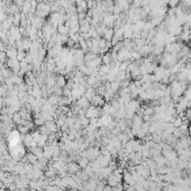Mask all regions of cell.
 <instances>
[{"instance_id": "obj_2", "label": "cell", "mask_w": 191, "mask_h": 191, "mask_svg": "<svg viewBox=\"0 0 191 191\" xmlns=\"http://www.w3.org/2000/svg\"><path fill=\"white\" fill-rule=\"evenodd\" d=\"M86 89H87V87H84L82 84L74 83V86H73V88H72V90H71V96H72V98H73V100L76 101L78 99H80V98L84 95Z\"/></svg>"}, {"instance_id": "obj_16", "label": "cell", "mask_w": 191, "mask_h": 191, "mask_svg": "<svg viewBox=\"0 0 191 191\" xmlns=\"http://www.w3.org/2000/svg\"><path fill=\"white\" fill-rule=\"evenodd\" d=\"M18 131L21 133V134H27L28 131H29V128L27 127V125H18Z\"/></svg>"}, {"instance_id": "obj_6", "label": "cell", "mask_w": 191, "mask_h": 191, "mask_svg": "<svg viewBox=\"0 0 191 191\" xmlns=\"http://www.w3.org/2000/svg\"><path fill=\"white\" fill-rule=\"evenodd\" d=\"M80 169H81V167H79V164L76 163V162H70V163L66 165V170H68V172L71 173V174H76V173L80 171Z\"/></svg>"}, {"instance_id": "obj_21", "label": "cell", "mask_w": 191, "mask_h": 191, "mask_svg": "<svg viewBox=\"0 0 191 191\" xmlns=\"http://www.w3.org/2000/svg\"><path fill=\"white\" fill-rule=\"evenodd\" d=\"M189 107L191 108V99H190V101H189Z\"/></svg>"}, {"instance_id": "obj_5", "label": "cell", "mask_w": 191, "mask_h": 191, "mask_svg": "<svg viewBox=\"0 0 191 191\" xmlns=\"http://www.w3.org/2000/svg\"><path fill=\"white\" fill-rule=\"evenodd\" d=\"M112 170L110 167H101V170L98 172V176H100V179H108V176L112 173Z\"/></svg>"}, {"instance_id": "obj_20", "label": "cell", "mask_w": 191, "mask_h": 191, "mask_svg": "<svg viewBox=\"0 0 191 191\" xmlns=\"http://www.w3.org/2000/svg\"><path fill=\"white\" fill-rule=\"evenodd\" d=\"M188 136L191 137V124L189 125V128H188Z\"/></svg>"}, {"instance_id": "obj_4", "label": "cell", "mask_w": 191, "mask_h": 191, "mask_svg": "<svg viewBox=\"0 0 191 191\" xmlns=\"http://www.w3.org/2000/svg\"><path fill=\"white\" fill-rule=\"evenodd\" d=\"M76 105H78V107L81 108V109H84V110L88 109V108L91 106V104H90V100H88L84 96H82L80 99L76 100Z\"/></svg>"}, {"instance_id": "obj_11", "label": "cell", "mask_w": 191, "mask_h": 191, "mask_svg": "<svg viewBox=\"0 0 191 191\" xmlns=\"http://www.w3.org/2000/svg\"><path fill=\"white\" fill-rule=\"evenodd\" d=\"M119 89H120L119 82H117V81H112V82H110V91H112L114 95H117L118 91H119Z\"/></svg>"}, {"instance_id": "obj_7", "label": "cell", "mask_w": 191, "mask_h": 191, "mask_svg": "<svg viewBox=\"0 0 191 191\" xmlns=\"http://www.w3.org/2000/svg\"><path fill=\"white\" fill-rule=\"evenodd\" d=\"M96 93H97V90H96L95 88H93V87H89V86H88L83 96L86 97V98H87L88 100H91Z\"/></svg>"}, {"instance_id": "obj_1", "label": "cell", "mask_w": 191, "mask_h": 191, "mask_svg": "<svg viewBox=\"0 0 191 191\" xmlns=\"http://www.w3.org/2000/svg\"><path fill=\"white\" fill-rule=\"evenodd\" d=\"M170 88H171V97L181 98L187 89V82H181L175 80L172 83H170Z\"/></svg>"}, {"instance_id": "obj_15", "label": "cell", "mask_w": 191, "mask_h": 191, "mask_svg": "<svg viewBox=\"0 0 191 191\" xmlns=\"http://www.w3.org/2000/svg\"><path fill=\"white\" fill-rule=\"evenodd\" d=\"M182 123H183V120H182V118L181 117H179V116L176 115V117H175L174 119L172 120V125H173V127H180L181 125H182Z\"/></svg>"}, {"instance_id": "obj_10", "label": "cell", "mask_w": 191, "mask_h": 191, "mask_svg": "<svg viewBox=\"0 0 191 191\" xmlns=\"http://www.w3.org/2000/svg\"><path fill=\"white\" fill-rule=\"evenodd\" d=\"M55 86H56V87L62 88V89H63V88L66 86V80H65V78H64L63 76H56Z\"/></svg>"}, {"instance_id": "obj_8", "label": "cell", "mask_w": 191, "mask_h": 191, "mask_svg": "<svg viewBox=\"0 0 191 191\" xmlns=\"http://www.w3.org/2000/svg\"><path fill=\"white\" fill-rule=\"evenodd\" d=\"M45 126H46V128H47L48 131H50L51 134H52V133H56L57 128H59L54 120H50V121H46V123H45Z\"/></svg>"}, {"instance_id": "obj_12", "label": "cell", "mask_w": 191, "mask_h": 191, "mask_svg": "<svg viewBox=\"0 0 191 191\" xmlns=\"http://www.w3.org/2000/svg\"><path fill=\"white\" fill-rule=\"evenodd\" d=\"M9 93L8 91V86L5 83V84H0V97H2V98H5V97H7Z\"/></svg>"}, {"instance_id": "obj_9", "label": "cell", "mask_w": 191, "mask_h": 191, "mask_svg": "<svg viewBox=\"0 0 191 191\" xmlns=\"http://www.w3.org/2000/svg\"><path fill=\"white\" fill-rule=\"evenodd\" d=\"M114 34H115V31L114 28H106V31L104 33V38L108 42H112V37H114Z\"/></svg>"}, {"instance_id": "obj_14", "label": "cell", "mask_w": 191, "mask_h": 191, "mask_svg": "<svg viewBox=\"0 0 191 191\" xmlns=\"http://www.w3.org/2000/svg\"><path fill=\"white\" fill-rule=\"evenodd\" d=\"M26 159H27V162H28V163L33 164V165H34V164H35L36 162L38 161V159L36 157V155H34L33 153H29V154H27V156H26Z\"/></svg>"}, {"instance_id": "obj_17", "label": "cell", "mask_w": 191, "mask_h": 191, "mask_svg": "<svg viewBox=\"0 0 191 191\" xmlns=\"http://www.w3.org/2000/svg\"><path fill=\"white\" fill-rule=\"evenodd\" d=\"M179 2H180V0H169V6H170L171 8H175Z\"/></svg>"}, {"instance_id": "obj_3", "label": "cell", "mask_w": 191, "mask_h": 191, "mask_svg": "<svg viewBox=\"0 0 191 191\" xmlns=\"http://www.w3.org/2000/svg\"><path fill=\"white\" fill-rule=\"evenodd\" d=\"M90 104H91L92 106H96V107H102V106L106 104V101H105L102 96L96 93V95L93 96V98L90 100Z\"/></svg>"}, {"instance_id": "obj_18", "label": "cell", "mask_w": 191, "mask_h": 191, "mask_svg": "<svg viewBox=\"0 0 191 191\" xmlns=\"http://www.w3.org/2000/svg\"><path fill=\"white\" fill-rule=\"evenodd\" d=\"M186 118H187L189 121H191V108L188 107L187 110H186Z\"/></svg>"}, {"instance_id": "obj_13", "label": "cell", "mask_w": 191, "mask_h": 191, "mask_svg": "<svg viewBox=\"0 0 191 191\" xmlns=\"http://www.w3.org/2000/svg\"><path fill=\"white\" fill-rule=\"evenodd\" d=\"M11 119H12V121H14L15 124H18V125H20V124H21V120H23V118H21V116H20L19 112H15V114L12 115Z\"/></svg>"}, {"instance_id": "obj_19", "label": "cell", "mask_w": 191, "mask_h": 191, "mask_svg": "<svg viewBox=\"0 0 191 191\" xmlns=\"http://www.w3.org/2000/svg\"><path fill=\"white\" fill-rule=\"evenodd\" d=\"M104 191H114V188L110 186H106V187H104Z\"/></svg>"}]
</instances>
